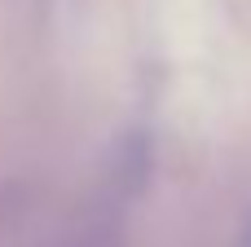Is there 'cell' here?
<instances>
[]
</instances>
